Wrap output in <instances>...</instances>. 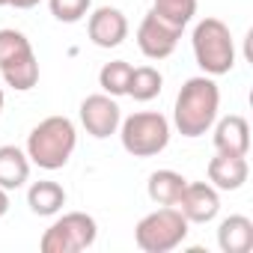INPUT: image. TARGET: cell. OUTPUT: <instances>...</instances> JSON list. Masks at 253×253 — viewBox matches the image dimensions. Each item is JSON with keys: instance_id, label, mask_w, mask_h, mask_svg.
<instances>
[{"instance_id": "cell-1", "label": "cell", "mask_w": 253, "mask_h": 253, "mask_svg": "<svg viewBox=\"0 0 253 253\" xmlns=\"http://www.w3.org/2000/svg\"><path fill=\"white\" fill-rule=\"evenodd\" d=\"M220 110V89L214 84L211 75H200V78H188L176 95V107H173V125L182 137H203Z\"/></svg>"}, {"instance_id": "cell-2", "label": "cell", "mask_w": 253, "mask_h": 253, "mask_svg": "<svg viewBox=\"0 0 253 253\" xmlns=\"http://www.w3.org/2000/svg\"><path fill=\"white\" fill-rule=\"evenodd\" d=\"M78 146V131L69 116H48L27 134V158L42 170H60L69 164Z\"/></svg>"}, {"instance_id": "cell-3", "label": "cell", "mask_w": 253, "mask_h": 253, "mask_svg": "<svg viewBox=\"0 0 253 253\" xmlns=\"http://www.w3.org/2000/svg\"><path fill=\"white\" fill-rule=\"evenodd\" d=\"M191 45H194L197 66L206 75L217 78V75H229L232 72V66H235V42H232L229 27L220 18H203L194 27Z\"/></svg>"}, {"instance_id": "cell-4", "label": "cell", "mask_w": 253, "mask_h": 253, "mask_svg": "<svg viewBox=\"0 0 253 253\" xmlns=\"http://www.w3.org/2000/svg\"><path fill=\"white\" fill-rule=\"evenodd\" d=\"M122 149L134 158H152L170 143V122L158 110H140L119 122Z\"/></svg>"}, {"instance_id": "cell-5", "label": "cell", "mask_w": 253, "mask_h": 253, "mask_svg": "<svg viewBox=\"0 0 253 253\" xmlns=\"http://www.w3.org/2000/svg\"><path fill=\"white\" fill-rule=\"evenodd\" d=\"M0 75L6 86L27 92L39 84V60L21 30H0Z\"/></svg>"}, {"instance_id": "cell-6", "label": "cell", "mask_w": 253, "mask_h": 253, "mask_svg": "<svg viewBox=\"0 0 253 253\" xmlns=\"http://www.w3.org/2000/svg\"><path fill=\"white\" fill-rule=\"evenodd\" d=\"M188 226L191 223L176 206H161L140 217V223L134 226V241L143 253H167L185 241Z\"/></svg>"}, {"instance_id": "cell-7", "label": "cell", "mask_w": 253, "mask_h": 253, "mask_svg": "<svg viewBox=\"0 0 253 253\" xmlns=\"http://www.w3.org/2000/svg\"><path fill=\"white\" fill-rule=\"evenodd\" d=\"M95 238H98L95 217H89L86 211H69L45 229L39 250L42 253H81L92 247Z\"/></svg>"}, {"instance_id": "cell-8", "label": "cell", "mask_w": 253, "mask_h": 253, "mask_svg": "<svg viewBox=\"0 0 253 253\" xmlns=\"http://www.w3.org/2000/svg\"><path fill=\"white\" fill-rule=\"evenodd\" d=\"M182 39V27H176L173 21L161 18L155 9H149L137 27V48L143 51V57L149 60H167L176 45Z\"/></svg>"}, {"instance_id": "cell-9", "label": "cell", "mask_w": 253, "mask_h": 253, "mask_svg": "<svg viewBox=\"0 0 253 253\" xmlns=\"http://www.w3.org/2000/svg\"><path fill=\"white\" fill-rule=\"evenodd\" d=\"M119 122H122V110H119L113 95L95 92V95H86L81 101V125L86 128V134H92L95 140H104V137L116 134Z\"/></svg>"}, {"instance_id": "cell-10", "label": "cell", "mask_w": 253, "mask_h": 253, "mask_svg": "<svg viewBox=\"0 0 253 253\" xmlns=\"http://www.w3.org/2000/svg\"><path fill=\"white\" fill-rule=\"evenodd\" d=\"M176 209L185 214L188 223H209L217 217L220 211V197H217V188H211L209 182H188Z\"/></svg>"}, {"instance_id": "cell-11", "label": "cell", "mask_w": 253, "mask_h": 253, "mask_svg": "<svg viewBox=\"0 0 253 253\" xmlns=\"http://www.w3.org/2000/svg\"><path fill=\"white\" fill-rule=\"evenodd\" d=\"M86 33L95 48H116L128 36V18L116 6H98L86 21Z\"/></svg>"}, {"instance_id": "cell-12", "label": "cell", "mask_w": 253, "mask_h": 253, "mask_svg": "<svg viewBox=\"0 0 253 253\" xmlns=\"http://www.w3.org/2000/svg\"><path fill=\"white\" fill-rule=\"evenodd\" d=\"M250 176L247 155H223L217 152L209 161V185L217 191H238Z\"/></svg>"}, {"instance_id": "cell-13", "label": "cell", "mask_w": 253, "mask_h": 253, "mask_svg": "<svg viewBox=\"0 0 253 253\" xmlns=\"http://www.w3.org/2000/svg\"><path fill=\"white\" fill-rule=\"evenodd\" d=\"M214 149L223 155H247L250 152V125L244 116L229 113L214 125Z\"/></svg>"}, {"instance_id": "cell-14", "label": "cell", "mask_w": 253, "mask_h": 253, "mask_svg": "<svg viewBox=\"0 0 253 253\" xmlns=\"http://www.w3.org/2000/svg\"><path fill=\"white\" fill-rule=\"evenodd\" d=\"M217 247L223 253H250L253 247V220L244 214H229L217 226Z\"/></svg>"}, {"instance_id": "cell-15", "label": "cell", "mask_w": 253, "mask_h": 253, "mask_svg": "<svg viewBox=\"0 0 253 253\" xmlns=\"http://www.w3.org/2000/svg\"><path fill=\"white\" fill-rule=\"evenodd\" d=\"M30 179V158L18 146H0V188L18 191Z\"/></svg>"}, {"instance_id": "cell-16", "label": "cell", "mask_w": 253, "mask_h": 253, "mask_svg": "<svg viewBox=\"0 0 253 253\" xmlns=\"http://www.w3.org/2000/svg\"><path fill=\"white\" fill-rule=\"evenodd\" d=\"M27 206H30L33 214L51 217V214H57V211L66 206V191H63V185H57V182H51V179L33 182L30 191H27Z\"/></svg>"}, {"instance_id": "cell-17", "label": "cell", "mask_w": 253, "mask_h": 253, "mask_svg": "<svg viewBox=\"0 0 253 253\" xmlns=\"http://www.w3.org/2000/svg\"><path fill=\"white\" fill-rule=\"evenodd\" d=\"M185 185H188V179L182 173H176V170H155L149 176L146 194L158 206H176L179 197H182V191H185Z\"/></svg>"}, {"instance_id": "cell-18", "label": "cell", "mask_w": 253, "mask_h": 253, "mask_svg": "<svg viewBox=\"0 0 253 253\" xmlns=\"http://www.w3.org/2000/svg\"><path fill=\"white\" fill-rule=\"evenodd\" d=\"M164 86V78L158 69L152 66H137L131 69V78H128V92L125 95H131L134 101H152Z\"/></svg>"}, {"instance_id": "cell-19", "label": "cell", "mask_w": 253, "mask_h": 253, "mask_svg": "<svg viewBox=\"0 0 253 253\" xmlns=\"http://www.w3.org/2000/svg\"><path fill=\"white\" fill-rule=\"evenodd\" d=\"M131 63L125 60H113V63H104L101 72H98V86L107 92V95H125L128 92V78H131Z\"/></svg>"}, {"instance_id": "cell-20", "label": "cell", "mask_w": 253, "mask_h": 253, "mask_svg": "<svg viewBox=\"0 0 253 253\" xmlns=\"http://www.w3.org/2000/svg\"><path fill=\"white\" fill-rule=\"evenodd\" d=\"M161 18L173 21L176 27L185 30V24L197 15V0H155V6H152Z\"/></svg>"}, {"instance_id": "cell-21", "label": "cell", "mask_w": 253, "mask_h": 253, "mask_svg": "<svg viewBox=\"0 0 253 253\" xmlns=\"http://www.w3.org/2000/svg\"><path fill=\"white\" fill-rule=\"evenodd\" d=\"M48 6H51V15L63 24H78L89 6H92V0H48Z\"/></svg>"}, {"instance_id": "cell-22", "label": "cell", "mask_w": 253, "mask_h": 253, "mask_svg": "<svg viewBox=\"0 0 253 253\" xmlns=\"http://www.w3.org/2000/svg\"><path fill=\"white\" fill-rule=\"evenodd\" d=\"M42 0H0V6H15V9H33Z\"/></svg>"}, {"instance_id": "cell-23", "label": "cell", "mask_w": 253, "mask_h": 253, "mask_svg": "<svg viewBox=\"0 0 253 253\" xmlns=\"http://www.w3.org/2000/svg\"><path fill=\"white\" fill-rule=\"evenodd\" d=\"M6 211H9V191L0 188V217H3Z\"/></svg>"}, {"instance_id": "cell-24", "label": "cell", "mask_w": 253, "mask_h": 253, "mask_svg": "<svg viewBox=\"0 0 253 253\" xmlns=\"http://www.w3.org/2000/svg\"><path fill=\"white\" fill-rule=\"evenodd\" d=\"M3 101H6V98H3V89H0V113H3Z\"/></svg>"}]
</instances>
